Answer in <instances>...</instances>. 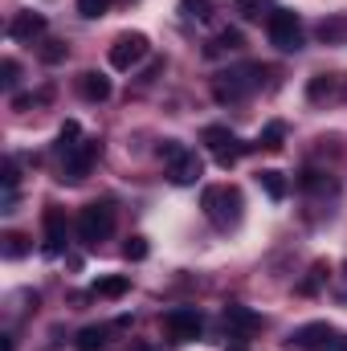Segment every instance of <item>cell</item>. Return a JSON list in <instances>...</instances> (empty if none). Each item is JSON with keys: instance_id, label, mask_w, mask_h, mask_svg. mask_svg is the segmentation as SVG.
<instances>
[{"instance_id": "16", "label": "cell", "mask_w": 347, "mask_h": 351, "mask_svg": "<svg viewBox=\"0 0 347 351\" xmlns=\"http://www.w3.org/2000/svg\"><path fill=\"white\" fill-rule=\"evenodd\" d=\"M127 290H131V278H127V274H110V278H98V282L90 286L94 298H123Z\"/></svg>"}, {"instance_id": "7", "label": "cell", "mask_w": 347, "mask_h": 351, "mask_svg": "<svg viewBox=\"0 0 347 351\" xmlns=\"http://www.w3.org/2000/svg\"><path fill=\"white\" fill-rule=\"evenodd\" d=\"M258 78H261V66L229 70V74H221V78L213 82V94H217V102H241L250 90L258 86Z\"/></svg>"}, {"instance_id": "18", "label": "cell", "mask_w": 347, "mask_h": 351, "mask_svg": "<svg viewBox=\"0 0 347 351\" xmlns=\"http://www.w3.org/2000/svg\"><path fill=\"white\" fill-rule=\"evenodd\" d=\"M258 184H261V192H265L270 200H286V192H290L286 176L278 172V168H265V172H258Z\"/></svg>"}, {"instance_id": "14", "label": "cell", "mask_w": 347, "mask_h": 351, "mask_svg": "<svg viewBox=\"0 0 347 351\" xmlns=\"http://www.w3.org/2000/svg\"><path fill=\"white\" fill-rule=\"evenodd\" d=\"M315 37L323 45H347V12H335V16H323L315 25Z\"/></svg>"}, {"instance_id": "12", "label": "cell", "mask_w": 347, "mask_h": 351, "mask_svg": "<svg viewBox=\"0 0 347 351\" xmlns=\"http://www.w3.org/2000/svg\"><path fill=\"white\" fill-rule=\"evenodd\" d=\"M200 176H204V160H200L192 147L176 152L172 160H168V180H172L176 188H188V184H196Z\"/></svg>"}, {"instance_id": "1", "label": "cell", "mask_w": 347, "mask_h": 351, "mask_svg": "<svg viewBox=\"0 0 347 351\" xmlns=\"http://www.w3.org/2000/svg\"><path fill=\"white\" fill-rule=\"evenodd\" d=\"M200 208H204V217L213 221V229L229 233V229L241 225L246 200H241V188H233V184H208V188L200 192Z\"/></svg>"}, {"instance_id": "10", "label": "cell", "mask_w": 347, "mask_h": 351, "mask_svg": "<svg viewBox=\"0 0 347 351\" xmlns=\"http://www.w3.org/2000/svg\"><path fill=\"white\" fill-rule=\"evenodd\" d=\"M94 160H98V139H82L66 160H62V184H82L90 176V168H94Z\"/></svg>"}, {"instance_id": "4", "label": "cell", "mask_w": 347, "mask_h": 351, "mask_svg": "<svg viewBox=\"0 0 347 351\" xmlns=\"http://www.w3.org/2000/svg\"><path fill=\"white\" fill-rule=\"evenodd\" d=\"M200 143H204V147L213 152L217 168H225V172H229V168H233V164H237V160H241L246 152H254V147H258V143H241V139H237V135H233V131H229L225 123H213V127H204Z\"/></svg>"}, {"instance_id": "5", "label": "cell", "mask_w": 347, "mask_h": 351, "mask_svg": "<svg viewBox=\"0 0 347 351\" xmlns=\"http://www.w3.org/2000/svg\"><path fill=\"white\" fill-rule=\"evenodd\" d=\"M265 33H270V45L278 53H298L302 49V25L290 8H274L265 16Z\"/></svg>"}, {"instance_id": "11", "label": "cell", "mask_w": 347, "mask_h": 351, "mask_svg": "<svg viewBox=\"0 0 347 351\" xmlns=\"http://www.w3.org/2000/svg\"><path fill=\"white\" fill-rule=\"evenodd\" d=\"M45 29H49L45 12H33V8H25V12H16V16L8 21V37H12V41H21V45L41 41V37H45Z\"/></svg>"}, {"instance_id": "15", "label": "cell", "mask_w": 347, "mask_h": 351, "mask_svg": "<svg viewBox=\"0 0 347 351\" xmlns=\"http://www.w3.org/2000/svg\"><path fill=\"white\" fill-rule=\"evenodd\" d=\"M78 94L86 102H106L110 98V78L98 74V70H86V74H78Z\"/></svg>"}, {"instance_id": "2", "label": "cell", "mask_w": 347, "mask_h": 351, "mask_svg": "<svg viewBox=\"0 0 347 351\" xmlns=\"http://www.w3.org/2000/svg\"><path fill=\"white\" fill-rule=\"evenodd\" d=\"M110 233H115V204L110 200H94L78 213V241L86 250H98Z\"/></svg>"}, {"instance_id": "21", "label": "cell", "mask_w": 347, "mask_h": 351, "mask_svg": "<svg viewBox=\"0 0 347 351\" xmlns=\"http://www.w3.org/2000/svg\"><path fill=\"white\" fill-rule=\"evenodd\" d=\"M258 147H261V152H282V147H286V123H278V119H274V123H265Z\"/></svg>"}, {"instance_id": "33", "label": "cell", "mask_w": 347, "mask_h": 351, "mask_svg": "<svg viewBox=\"0 0 347 351\" xmlns=\"http://www.w3.org/2000/svg\"><path fill=\"white\" fill-rule=\"evenodd\" d=\"M0 351H12V335H0Z\"/></svg>"}, {"instance_id": "20", "label": "cell", "mask_w": 347, "mask_h": 351, "mask_svg": "<svg viewBox=\"0 0 347 351\" xmlns=\"http://www.w3.org/2000/svg\"><path fill=\"white\" fill-rule=\"evenodd\" d=\"M237 49H246V37H241L237 29H221L217 41L208 45V58H217V53H237Z\"/></svg>"}, {"instance_id": "8", "label": "cell", "mask_w": 347, "mask_h": 351, "mask_svg": "<svg viewBox=\"0 0 347 351\" xmlns=\"http://www.w3.org/2000/svg\"><path fill=\"white\" fill-rule=\"evenodd\" d=\"M164 331H168L172 343H192V339H200V331H204V315H200L196 306H176V311L164 315Z\"/></svg>"}, {"instance_id": "13", "label": "cell", "mask_w": 347, "mask_h": 351, "mask_svg": "<svg viewBox=\"0 0 347 351\" xmlns=\"http://www.w3.org/2000/svg\"><path fill=\"white\" fill-rule=\"evenodd\" d=\"M221 315H225V327L237 331V335H254V331H261V315L250 311V306H241V302H229Z\"/></svg>"}, {"instance_id": "25", "label": "cell", "mask_w": 347, "mask_h": 351, "mask_svg": "<svg viewBox=\"0 0 347 351\" xmlns=\"http://www.w3.org/2000/svg\"><path fill=\"white\" fill-rule=\"evenodd\" d=\"M298 184L307 188V192H327V188H335V180L327 172H315V168H307V172L298 176Z\"/></svg>"}, {"instance_id": "30", "label": "cell", "mask_w": 347, "mask_h": 351, "mask_svg": "<svg viewBox=\"0 0 347 351\" xmlns=\"http://www.w3.org/2000/svg\"><path fill=\"white\" fill-rule=\"evenodd\" d=\"M106 8H110V0H78V16H86V21L106 16Z\"/></svg>"}, {"instance_id": "34", "label": "cell", "mask_w": 347, "mask_h": 351, "mask_svg": "<svg viewBox=\"0 0 347 351\" xmlns=\"http://www.w3.org/2000/svg\"><path fill=\"white\" fill-rule=\"evenodd\" d=\"M344 269H347V265H344Z\"/></svg>"}, {"instance_id": "32", "label": "cell", "mask_w": 347, "mask_h": 351, "mask_svg": "<svg viewBox=\"0 0 347 351\" xmlns=\"http://www.w3.org/2000/svg\"><path fill=\"white\" fill-rule=\"evenodd\" d=\"M225 351H246V343H241V335H233V343H229Z\"/></svg>"}, {"instance_id": "19", "label": "cell", "mask_w": 347, "mask_h": 351, "mask_svg": "<svg viewBox=\"0 0 347 351\" xmlns=\"http://www.w3.org/2000/svg\"><path fill=\"white\" fill-rule=\"evenodd\" d=\"M106 327H82L74 335V351H106Z\"/></svg>"}, {"instance_id": "27", "label": "cell", "mask_w": 347, "mask_h": 351, "mask_svg": "<svg viewBox=\"0 0 347 351\" xmlns=\"http://www.w3.org/2000/svg\"><path fill=\"white\" fill-rule=\"evenodd\" d=\"M180 12L192 16V21H208L213 16V4L208 0H180Z\"/></svg>"}, {"instance_id": "31", "label": "cell", "mask_w": 347, "mask_h": 351, "mask_svg": "<svg viewBox=\"0 0 347 351\" xmlns=\"http://www.w3.org/2000/svg\"><path fill=\"white\" fill-rule=\"evenodd\" d=\"M0 82H4V90H16V82H21V66L12 62V58H4V66H0Z\"/></svg>"}, {"instance_id": "17", "label": "cell", "mask_w": 347, "mask_h": 351, "mask_svg": "<svg viewBox=\"0 0 347 351\" xmlns=\"http://www.w3.org/2000/svg\"><path fill=\"white\" fill-rule=\"evenodd\" d=\"M82 139H86V135H82V127H78L74 119H66V123H62V131H58V143H53V152L66 160V156H70V152H74Z\"/></svg>"}, {"instance_id": "24", "label": "cell", "mask_w": 347, "mask_h": 351, "mask_svg": "<svg viewBox=\"0 0 347 351\" xmlns=\"http://www.w3.org/2000/svg\"><path fill=\"white\" fill-rule=\"evenodd\" d=\"M237 12H241V21H261L274 12V0H237Z\"/></svg>"}, {"instance_id": "28", "label": "cell", "mask_w": 347, "mask_h": 351, "mask_svg": "<svg viewBox=\"0 0 347 351\" xmlns=\"http://www.w3.org/2000/svg\"><path fill=\"white\" fill-rule=\"evenodd\" d=\"M323 282H327V262H315V265H311V274H307V282H302L298 290H302V294H315Z\"/></svg>"}, {"instance_id": "3", "label": "cell", "mask_w": 347, "mask_h": 351, "mask_svg": "<svg viewBox=\"0 0 347 351\" xmlns=\"http://www.w3.org/2000/svg\"><path fill=\"white\" fill-rule=\"evenodd\" d=\"M290 351H347V335L335 331L331 323H302L286 339Z\"/></svg>"}, {"instance_id": "23", "label": "cell", "mask_w": 347, "mask_h": 351, "mask_svg": "<svg viewBox=\"0 0 347 351\" xmlns=\"http://www.w3.org/2000/svg\"><path fill=\"white\" fill-rule=\"evenodd\" d=\"M335 94V78L331 74H315L311 82H307V98L311 102H323V98H331Z\"/></svg>"}, {"instance_id": "22", "label": "cell", "mask_w": 347, "mask_h": 351, "mask_svg": "<svg viewBox=\"0 0 347 351\" xmlns=\"http://www.w3.org/2000/svg\"><path fill=\"white\" fill-rule=\"evenodd\" d=\"M37 58H41L45 66H62V62L70 58V45H66V41H58V37H49V41H41Z\"/></svg>"}, {"instance_id": "26", "label": "cell", "mask_w": 347, "mask_h": 351, "mask_svg": "<svg viewBox=\"0 0 347 351\" xmlns=\"http://www.w3.org/2000/svg\"><path fill=\"white\" fill-rule=\"evenodd\" d=\"M29 250H33V245H29V237H25V233H8V237H4V258H8V262L25 258Z\"/></svg>"}, {"instance_id": "9", "label": "cell", "mask_w": 347, "mask_h": 351, "mask_svg": "<svg viewBox=\"0 0 347 351\" xmlns=\"http://www.w3.org/2000/svg\"><path fill=\"white\" fill-rule=\"evenodd\" d=\"M147 53H152V41L143 33H119L115 45H110V66L115 70H135Z\"/></svg>"}, {"instance_id": "6", "label": "cell", "mask_w": 347, "mask_h": 351, "mask_svg": "<svg viewBox=\"0 0 347 351\" xmlns=\"http://www.w3.org/2000/svg\"><path fill=\"white\" fill-rule=\"evenodd\" d=\"M41 229H45L41 254H45V258L66 254V241H70V221H66V208H62V204H45V213H41Z\"/></svg>"}, {"instance_id": "29", "label": "cell", "mask_w": 347, "mask_h": 351, "mask_svg": "<svg viewBox=\"0 0 347 351\" xmlns=\"http://www.w3.org/2000/svg\"><path fill=\"white\" fill-rule=\"evenodd\" d=\"M147 254H152V245H147V237H131V241L123 245V258H127V262H143Z\"/></svg>"}]
</instances>
